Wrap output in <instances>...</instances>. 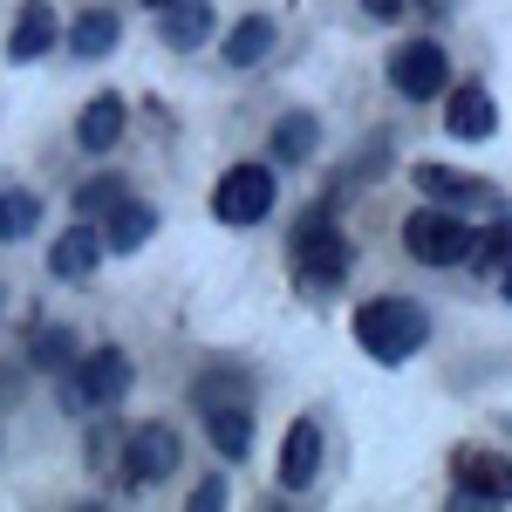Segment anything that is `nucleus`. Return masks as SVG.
Masks as SVG:
<instances>
[{"label":"nucleus","instance_id":"obj_1","mask_svg":"<svg viewBox=\"0 0 512 512\" xmlns=\"http://www.w3.org/2000/svg\"><path fill=\"white\" fill-rule=\"evenodd\" d=\"M355 342H362V355H376V362H410V355L431 342V315L417 301H403V294L362 301L355 308Z\"/></svg>","mask_w":512,"mask_h":512},{"label":"nucleus","instance_id":"obj_2","mask_svg":"<svg viewBox=\"0 0 512 512\" xmlns=\"http://www.w3.org/2000/svg\"><path fill=\"white\" fill-rule=\"evenodd\" d=\"M349 267H355V246L328 226V205H315V212L294 226V274H301V287L328 294V287L349 280Z\"/></svg>","mask_w":512,"mask_h":512},{"label":"nucleus","instance_id":"obj_3","mask_svg":"<svg viewBox=\"0 0 512 512\" xmlns=\"http://www.w3.org/2000/svg\"><path fill=\"white\" fill-rule=\"evenodd\" d=\"M130 383H137V362L123 349H89L76 369L62 376V410H76V417L82 410H110V403L130 396Z\"/></svg>","mask_w":512,"mask_h":512},{"label":"nucleus","instance_id":"obj_4","mask_svg":"<svg viewBox=\"0 0 512 512\" xmlns=\"http://www.w3.org/2000/svg\"><path fill=\"white\" fill-rule=\"evenodd\" d=\"M472 239L478 233L465 226V212H451V205H424V212L403 219V246L424 267H465L472 260Z\"/></svg>","mask_w":512,"mask_h":512},{"label":"nucleus","instance_id":"obj_5","mask_svg":"<svg viewBox=\"0 0 512 512\" xmlns=\"http://www.w3.org/2000/svg\"><path fill=\"white\" fill-rule=\"evenodd\" d=\"M451 492H458V506L478 512V506H512V458H492V451H451Z\"/></svg>","mask_w":512,"mask_h":512},{"label":"nucleus","instance_id":"obj_6","mask_svg":"<svg viewBox=\"0 0 512 512\" xmlns=\"http://www.w3.org/2000/svg\"><path fill=\"white\" fill-rule=\"evenodd\" d=\"M267 212H274V171L267 164H233L212 185V219H226V226H260Z\"/></svg>","mask_w":512,"mask_h":512},{"label":"nucleus","instance_id":"obj_7","mask_svg":"<svg viewBox=\"0 0 512 512\" xmlns=\"http://www.w3.org/2000/svg\"><path fill=\"white\" fill-rule=\"evenodd\" d=\"M390 89L403 103H437L451 89V55L437 41H403L390 55Z\"/></svg>","mask_w":512,"mask_h":512},{"label":"nucleus","instance_id":"obj_8","mask_svg":"<svg viewBox=\"0 0 512 512\" xmlns=\"http://www.w3.org/2000/svg\"><path fill=\"white\" fill-rule=\"evenodd\" d=\"M178 431L171 424H137L130 431V472H123V485H164V478L178 472Z\"/></svg>","mask_w":512,"mask_h":512},{"label":"nucleus","instance_id":"obj_9","mask_svg":"<svg viewBox=\"0 0 512 512\" xmlns=\"http://www.w3.org/2000/svg\"><path fill=\"white\" fill-rule=\"evenodd\" d=\"M62 41V21H55V7L48 0H28V7H14V28H7V62H35Z\"/></svg>","mask_w":512,"mask_h":512},{"label":"nucleus","instance_id":"obj_10","mask_svg":"<svg viewBox=\"0 0 512 512\" xmlns=\"http://www.w3.org/2000/svg\"><path fill=\"white\" fill-rule=\"evenodd\" d=\"M410 185L431 198V205H451V212H465V205H485V178H472V171H451V164H417L410 171Z\"/></svg>","mask_w":512,"mask_h":512},{"label":"nucleus","instance_id":"obj_11","mask_svg":"<svg viewBox=\"0 0 512 512\" xmlns=\"http://www.w3.org/2000/svg\"><path fill=\"white\" fill-rule=\"evenodd\" d=\"M451 103H444V130L451 137H465V144H485L492 137V123H499V110H492V96L478 89V82H458V89H444Z\"/></svg>","mask_w":512,"mask_h":512},{"label":"nucleus","instance_id":"obj_12","mask_svg":"<svg viewBox=\"0 0 512 512\" xmlns=\"http://www.w3.org/2000/svg\"><path fill=\"white\" fill-rule=\"evenodd\" d=\"M315 472H321V424L315 417H294L287 444H280V485L301 492V485H315Z\"/></svg>","mask_w":512,"mask_h":512},{"label":"nucleus","instance_id":"obj_13","mask_svg":"<svg viewBox=\"0 0 512 512\" xmlns=\"http://www.w3.org/2000/svg\"><path fill=\"white\" fill-rule=\"evenodd\" d=\"M96 260H103V233L82 219V226H69V233L48 246V274L55 280H89L96 274Z\"/></svg>","mask_w":512,"mask_h":512},{"label":"nucleus","instance_id":"obj_14","mask_svg":"<svg viewBox=\"0 0 512 512\" xmlns=\"http://www.w3.org/2000/svg\"><path fill=\"white\" fill-rule=\"evenodd\" d=\"M123 123H130V110H123V96H89L76 117V144L82 151H117L123 144Z\"/></svg>","mask_w":512,"mask_h":512},{"label":"nucleus","instance_id":"obj_15","mask_svg":"<svg viewBox=\"0 0 512 512\" xmlns=\"http://www.w3.org/2000/svg\"><path fill=\"white\" fill-rule=\"evenodd\" d=\"M151 233H158V212L137 205V198H117V205L103 212V246H110V253H137Z\"/></svg>","mask_w":512,"mask_h":512},{"label":"nucleus","instance_id":"obj_16","mask_svg":"<svg viewBox=\"0 0 512 512\" xmlns=\"http://www.w3.org/2000/svg\"><path fill=\"white\" fill-rule=\"evenodd\" d=\"M205 431H212V451L239 465V458L253 451V410H246V403H212V410H205Z\"/></svg>","mask_w":512,"mask_h":512},{"label":"nucleus","instance_id":"obj_17","mask_svg":"<svg viewBox=\"0 0 512 512\" xmlns=\"http://www.w3.org/2000/svg\"><path fill=\"white\" fill-rule=\"evenodd\" d=\"M164 21H158V35L178 48V55H192L198 41L212 35V0H171V7H158Z\"/></svg>","mask_w":512,"mask_h":512},{"label":"nucleus","instance_id":"obj_18","mask_svg":"<svg viewBox=\"0 0 512 512\" xmlns=\"http://www.w3.org/2000/svg\"><path fill=\"white\" fill-rule=\"evenodd\" d=\"M89 472L103 478V485H117V478L130 472V431H123V424H96V431H89Z\"/></svg>","mask_w":512,"mask_h":512},{"label":"nucleus","instance_id":"obj_19","mask_svg":"<svg viewBox=\"0 0 512 512\" xmlns=\"http://www.w3.org/2000/svg\"><path fill=\"white\" fill-rule=\"evenodd\" d=\"M321 144V123L308 117V110H287V117L274 123V164H308Z\"/></svg>","mask_w":512,"mask_h":512},{"label":"nucleus","instance_id":"obj_20","mask_svg":"<svg viewBox=\"0 0 512 512\" xmlns=\"http://www.w3.org/2000/svg\"><path fill=\"white\" fill-rule=\"evenodd\" d=\"M267 55H274V21L267 14H246L233 35H226V69H253Z\"/></svg>","mask_w":512,"mask_h":512},{"label":"nucleus","instance_id":"obj_21","mask_svg":"<svg viewBox=\"0 0 512 512\" xmlns=\"http://www.w3.org/2000/svg\"><path fill=\"white\" fill-rule=\"evenodd\" d=\"M110 48H117V14H103V7L76 14V28H69V55L96 62V55H110Z\"/></svg>","mask_w":512,"mask_h":512},{"label":"nucleus","instance_id":"obj_22","mask_svg":"<svg viewBox=\"0 0 512 512\" xmlns=\"http://www.w3.org/2000/svg\"><path fill=\"white\" fill-rule=\"evenodd\" d=\"M41 226V198L35 192H0V239H28Z\"/></svg>","mask_w":512,"mask_h":512},{"label":"nucleus","instance_id":"obj_23","mask_svg":"<svg viewBox=\"0 0 512 512\" xmlns=\"http://www.w3.org/2000/svg\"><path fill=\"white\" fill-rule=\"evenodd\" d=\"M117 198H123V178H117V171H96V178H82V185H76V219H103Z\"/></svg>","mask_w":512,"mask_h":512},{"label":"nucleus","instance_id":"obj_24","mask_svg":"<svg viewBox=\"0 0 512 512\" xmlns=\"http://www.w3.org/2000/svg\"><path fill=\"white\" fill-rule=\"evenodd\" d=\"M198 410H212V403H246V376L233 369H212V376H198Z\"/></svg>","mask_w":512,"mask_h":512},{"label":"nucleus","instance_id":"obj_25","mask_svg":"<svg viewBox=\"0 0 512 512\" xmlns=\"http://www.w3.org/2000/svg\"><path fill=\"white\" fill-rule=\"evenodd\" d=\"M76 362V335L69 328H41L35 335V369H69Z\"/></svg>","mask_w":512,"mask_h":512},{"label":"nucleus","instance_id":"obj_26","mask_svg":"<svg viewBox=\"0 0 512 512\" xmlns=\"http://www.w3.org/2000/svg\"><path fill=\"white\" fill-rule=\"evenodd\" d=\"M403 7H410V0H362V14H369V21H396Z\"/></svg>","mask_w":512,"mask_h":512},{"label":"nucleus","instance_id":"obj_27","mask_svg":"<svg viewBox=\"0 0 512 512\" xmlns=\"http://www.w3.org/2000/svg\"><path fill=\"white\" fill-rule=\"evenodd\" d=\"M219 499H226V485H219V478H205V485H198V492H192V506H198V512H212V506H219Z\"/></svg>","mask_w":512,"mask_h":512},{"label":"nucleus","instance_id":"obj_28","mask_svg":"<svg viewBox=\"0 0 512 512\" xmlns=\"http://www.w3.org/2000/svg\"><path fill=\"white\" fill-rule=\"evenodd\" d=\"M492 280H499V294H506V301H512V260H506V267H499V274H492Z\"/></svg>","mask_w":512,"mask_h":512},{"label":"nucleus","instance_id":"obj_29","mask_svg":"<svg viewBox=\"0 0 512 512\" xmlns=\"http://www.w3.org/2000/svg\"><path fill=\"white\" fill-rule=\"evenodd\" d=\"M417 7H424V14H444V7H451V0H417Z\"/></svg>","mask_w":512,"mask_h":512},{"label":"nucleus","instance_id":"obj_30","mask_svg":"<svg viewBox=\"0 0 512 512\" xmlns=\"http://www.w3.org/2000/svg\"><path fill=\"white\" fill-rule=\"evenodd\" d=\"M151 7H171V0H151Z\"/></svg>","mask_w":512,"mask_h":512}]
</instances>
